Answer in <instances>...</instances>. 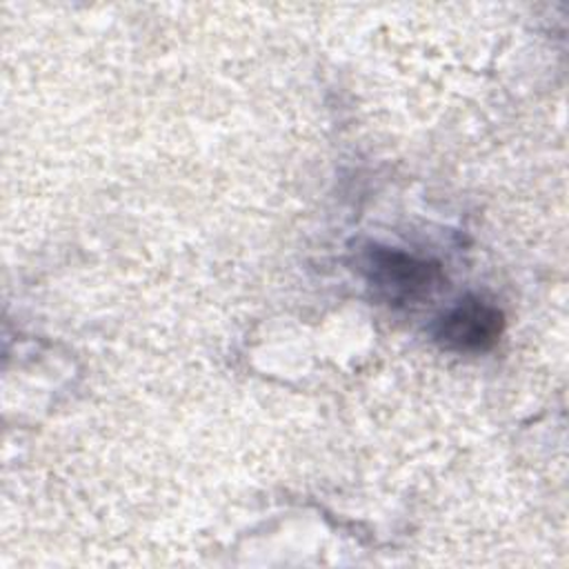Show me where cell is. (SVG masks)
Masks as SVG:
<instances>
[{
	"instance_id": "cell-1",
	"label": "cell",
	"mask_w": 569,
	"mask_h": 569,
	"mask_svg": "<svg viewBox=\"0 0 569 569\" xmlns=\"http://www.w3.org/2000/svg\"><path fill=\"white\" fill-rule=\"evenodd\" d=\"M362 271L373 291L389 305L398 307L422 305L447 284L438 262L416 258L389 247L367 249L362 258Z\"/></svg>"
},
{
	"instance_id": "cell-2",
	"label": "cell",
	"mask_w": 569,
	"mask_h": 569,
	"mask_svg": "<svg viewBox=\"0 0 569 569\" xmlns=\"http://www.w3.org/2000/svg\"><path fill=\"white\" fill-rule=\"evenodd\" d=\"M505 329V316L498 307L467 296L456 307L445 311L433 325V340L456 353L489 351Z\"/></svg>"
}]
</instances>
